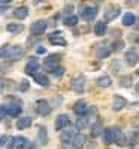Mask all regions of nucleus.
Segmentation results:
<instances>
[{
	"label": "nucleus",
	"instance_id": "0eeeda50",
	"mask_svg": "<svg viewBox=\"0 0 139 149\" xmlns=\"http://www.w3.org/2000/svg\"><path fill=\"white\" fill-rule=\"evenodd\" d=\"M75 134H76V127H66V128L62 130L60 140H62L63 143H71Z\"/></svg>",
	"mask_w": 139,
	"mask_h": 149
},
{
	"label": "nucleus",
	"instance_id": "1a4fd4ad",
	"mask_svg": "<svg viewBox=\"0 0 139 149\" xmlns=\"http://www.w3.org/2000/svg\"><path fill=\"white\" fill-rule=\"evenodd\" d=\"M48 41H49V44H53V45H60V47H63L67 44V41L63 38L62 32H53L48 36Z\"/></svg>",
	"mask_w": 139,
	"mask_h": 149
},
{
	"label": "nucleus",
	"instance_id": "4468645a",
	"mask_svg": "<svg viewBox=\"0 0 139 149\" xmlns=\"http://www.w3.org/2000/svg\"><path fill=\"white\" fill-rule=\"evenodd\" d=\"M85 142H87V137L79 133V134H75L73 139H72V148L73 149H82L85 146Z\"/></svg>",
	"mask_w": 139,
	"mask_h": 149
},
{
	"label": "nucleus",
	"instance_id": "9b49d317",
	"mask_svg": "<svg viewBox=\"0 0 139 149\" xmlns=\"http://www.w3.org/2000/svg\"><path fill=\"white\" fill-rule=\"evenodd\" d=\"M127 106V100L121 95H114L112 98V110L114 111H121L124 107Z\"/></svg>",
	"mask_w": 139,
	"mask_h": 149
},
{
	"label": "nucleus",
	"instance_id": "393cba45",
	"mask_svg": "<svg viewBox=\"0 0 139 149\" xmlns=\"http://www.w3.org/2000/svg\"><path fill=\"white\" fill-rule=\"evenodd\" d=\"M6 30L9 32V33L16 35V33H21V32L24 30V26L20 24V23H9V24L6 26Z\"/></svg>",
	"mask_w": 139,
	"mask_h": 149
},
{
	"label": "nucleus",
	"instance_id": "c756f323",
	"mask_svg": "<svg viewBox=\"0 0 139 149\" xmlns=\"http://www.w3.org/2000/svg\"><path fill=\"white\" fill-rule=\"evenodd\" d=\"M78 24V17L76 15H71V17H66L64 18V26L66 27H75Z\"/></svg>",
	"mask_w": 139,
	"mask_h": 149
},
{
	"label": "nucleus",
	"instance_id": "f257e3e1",
	"mask_svg": "<svg viewBox=\"0 0 139 149\" xmlns=\"http://www.w3.org/2000/svg\"><path fill=\"white\" fill-rule=\"evenodd\" d=\"M120 134H121V128H120V127H108L106 130H103V131H102L103 142H105L106 145L115 143Z\"/></svg>",
	"mask_w": 139,
	"mask_h": 149
},
{
	"label": "nucleus",
	"instance_id": "ea45409f",
	"mask_svg": "<svg viewBox=\"0 0 139 149\" xmlns=\"http://www.w3.org/2000/svg\"><path fill=\"white\" fill-rule=\"evenodd\" d=\"M88 149H97V148H96V145H90V146H88Z\"/></svg>",
	"mask_w": 139,
	"mask_h": 149
},
{
	"label": "nucleus",
	"instance_id": "c85d7f7f",
	"mask_svg": "<svg viewBox=\"0 0 139 149\" xmlns=\"http://www.w3.org/2000/svg\"><path fill=\"white\" fill-rule=\"evenodd\" d=\"M111 54V48H108V47H100L99 50H97V53H96V57L97 59H105V57H108Z\"/></svg>",
	"mask_w": 139,
	"mask_h": 149
},
{
	"label": "nucleus",
	"instance_id": "a19ab883",
	"mask_svg": "<svg viewBox=\"0 0 139 149\" xmlns=\"http://www.w3.org/2000/svg\"><path fill=\"white\" fill-rule=\"evenodd\" d=\"M136 92H138V93H139V83H138V84H136Z\"/></svg>",
	"mask_w": 139,
	"mask_h": 149
},
{
	"label": "nucleus",
	"instance_id": "c9c22d12",
	"mask_svg": "<svg viewBox=\"0 0 139 149\" xmlns=\"http://www.w3.org/2000/svg\"><path fill=\"white\" fill-rule=\"evenodd\" d=\"M53 74H54L55 77H62V75L64 74V69H63L62 66H58V68H55L54 71H53Z\"/></svg>",
	"mask_w": 139,
	"mask_h": 149
},
{
	"label": "nucleus",
	"instance_id": "6e6552de",
	"mask_svg": "<svg viewBox=\"0 0 139 149\" xmlns=\"http://www.w3.org/2000/svg\"><path fill=\"white\" fill-rule=\"evenodd\" d=\"M36 111L40 116H48L51 113V106L47 100H38L36 101Z\"/></svg>",
	"mask_w": 139,
	"mask_h": 149
},
{
	"label": "nucleus",
	"instance_id": "37998d69",
	"mask_svg": "<svg viewBox=\"0 0 139 149\" xmlns=\"http://www.w3.org/2000/svg\"><path fill=\"white\" fill-rule=\"evenodd\" d=\"M136 74H138V75H139V69H138V71H136Z\"/></svg>",
	"mask_w": 139,
	"mask_h": 149
},
{
	"label": "nucleus",
	"instance_id": "20e7f679",
	"mask_svg": "<svg viewBox=\"0 0 139 149\" xmlns=\"http://www.w3.org/2000/svg\"><path fill=\"white\" fill-rule=\"evenodd\" d=\"M85 83H87L85 75H76V77L72 78V81H71V89L73 92H76V93H81L85 89Z\"/></svg>",
	"mask_w": 139,
	"mask_h": 149
},
{
	"label": "nucleus",
	"instance_id": "39448f33",
	"mask_svg": "<svg viewBox=\"0 0 139 149\" xmlns=\"http://www.w3.org/2000/svg\"><path fill=\"white\" fill-rule=\"evenodd\" d=\"M124 60L129 66H136L139 63V51L136 48H129L124 53Z\"/></svg>",
	"mask_w": 139,
	"mask_h": 149
},
{
	"label": "nucleus",
	"instance_id": "2eb2a0df",
	"mask_svg": "<svg viewBox=\"0 0 139 149\" xmlns=\"http://www.w3.org/2000/svg\"><path fill=\"white\" fill-rule=\"evenodd\" d=\"M24 54V48L23 45H11V54H9V59L8 60H20Z\"/></svg>",
	"mask_w": 139,
	"mask_h": 149
},
{
	"label": "nucleus",
	"instance_id": "473e14b6",
	"mask_svg": "<svg viewBox=\"0 0 139 149\" xmlns=\"http://www.w3.org/2000/svg\"><path fill=\"white\" fill-rule=\"evenodd\" d=\"M29 87H30L29 80H21V81H20V91H21V92H27Z\"/></svg>",
	"mask_w": 139,
	"mask_h": 149
},
{
	"label": "nucleus",
	"instance_id": "5701e85b",
	"mask_svg": "<svg viewBox=\"0 0 139 149\" xmlns=\"http://www.w3.org/2000/svg\"><path fill=\"white\" fill-rule=\"evenodd\" d=\"M38 140L40 145H47L48 143V131L45 127H39L38 128Z\"/></svg>",
	"mask_w": 139,
	"mask_h": 149
},
{
	"label": "nucleus",
	"instance_id": "7c9ffc66",
	"mask_svg": "<svg viewBox=\"0 0 139 149\" xmlns=\"http://www.w3.org/2000/svg\"><path fill=\"white\" fill-rule=\"evenodd\" d=\"M9 54H11V45H9V44H6V45H3L2 48H0V57L8 60V59H9Z\"/></svg>",
	"mask_w": 139,
	"mask_h": 149
},
{
	"label": "nucleus",
	"instance_id": "7ed1b4c3",
	"mask_svg": "<svg viewBox=\"0 0 139 149\" xmlns=\"http://www.w3.org/2000/svg\"><path fill=\"white\" fill-rule=\"evenodd\" d=\"M120 6L118 5H111L108 6L105 11H103V21L105 23H109V21H114L117 17L120 15Z\"/></svg>",
	"mask_w": 139,
	"mask_h": 149
},
{
	"label": "nucleus",
	"instance_id": "412c9836",
	"mask_svg": "<svg viewBox=\"0 0 139 149\" xmlns=\"http://www.w3.org/2000/svg\"><path fill=\"white\" fill-rule=\"evenodd\" d=\"M33 77H34V81H36L39 86H42V87H48V86H49V78H48L45 74H42V72H36Z\"/></svg>",
	"mask_w": 139,
	"mask_h": 149
},
{
	"label": "nucleus",
	"instance_id": "dca6fc26",
	"mask_svg": "<svg viewBox=\"0 0 139 149\" xmlns=\"http://www.w3.org/2000/svg\"><path fill=\"white\" fill-rule=\"evenodd\" d=\"M27 139L23 136H16L12 137V149H25L27 148Z\"/></svg>",
	"mask_w": 139,
	"mask_h": 149
},
{
	"label": "nucleus",
	"instance_id": "2f4dec72",
	"mask_svg": "<svg viewBox=\"0 0 139 149\" xmlns=\"http://www.w3.org/2000/svg\"><path fill=\"white\" fill-rule=\"evenodd\" d=\"M120 84L123 87H130L132 86V75H123L120 77Z\"/></svg>",
	"mask_w": 139,
	"mask_h": 149
},
{
	"label": "nucleus",
	"instance_id": "f03ea898",
	"mask_svg": "<svg viewBox=\"0 0 139 149\" xmlns=\"http://www.w3.org/2000/svg\"><path fill=\"white\" fill-rule=\"evenodd\" d=\"M60 66V56L58 54H49L45 60H43V69L53 74L55 68Z\"/></svg>",
	"mask_w": 139,
	"mask_h": 149
},
{
	"label": "nucleus",
	"instance_id": "aec40b11",
	"mask_svg": "<svg viewBox=\"0 0 139 149\" xmlns=\"http://www.w3.org/2000/svg\"><path fill=\"white\" fill-rule=\"evenodd\" d=\"M88 125H90V119H88V116H87V115H79V116H78L76 124H75L76 130H85Z\"/></svg>",
	"mask_w": 139,
	"mask_h": 149
},
{
	"label": "nucleus",
	"instance_id": "79ce46f5",
	"mask_svg": "<svg viewBox=\"0 0 139 149\" xmlns=\"http://www.w3.org/2000/svg\"><path fill=\"white\" fill-rule=\"evenodd\" d=\"M2 89H3V83H2V81H0V91H2Z\"/></svg>",
	"mask_w": 139,
	"mask_h": 149
},
{
	"label": "nucleus",
	"instance_id": "4c0bfd02",
	"mask_svg": "<svg viewBox=\"0 0 139 149\" xmlns=\"http://www.w3.org/2000/svg\"><path fill=\"white\" fill-rule=\"evenodd\" d=\"M6 140H8V139H6L5 136H3V137H0V146H2V145H3L5 142H6Z\"/></svg>",
	"mask_w": 139,
	"mask_h": 149
},
{
	"label": "nucleus",
	"instance_id": "bb28decb",
	"mask_svg": "<svg viewBox=\"0 0 139 149\" xmlns=\"http://www.w3.org/2000/svg\"><path fill=\"white\" fill-rule=\"evenodd\" d=\"M29 127H31V119L30 118L24 116V118H20L18 120H16V128L18 130H25Z\"/></svg>",
	"mask_w": 139,
	"mask_h": 149
},
{
	"label": "nucleus",
	"instance_id": "e433bc0d",
	"mask_svg": "<svg viewBox=\"0 0 139 149\" xmlns=\"http://www.w3.org/2000/svg\"><path fill=\"white\" fill-rule=\"evenodd\" d=\"M45 51H47L45 47H42V45H39V47L36 48V53H38V54H45Z\"/></svg>",
	"mask_w": 139,
	"mask_h": 149
},
{
	"label": "nucleus",
	"instance_id": "423d86ee",
	"mask_svg": "<svg viewBox=\"0 0 139 149\" xmlns=\"http://www.w3.org/2000/svg\"><path fill=\"white\" fill-rule=\"evenodd\" d=\"M47 27H48V23L45 20H38L30 26V32L34 36H40V35H43V32L47 30Z\"/></svg>",
	"mask_w": 139,
	"mask_h": 149
},
{
	"label": "nucleus",
	"instance_id": "72a5a7b5",
	"mask_svg": "<svg viewBox=\"0 0 139 149\" xmlns=\"http://www.w3.org/2000/svg\"><path fill=\"white\" fill-rule=\"evenodd\" d=\"M123 47H124V41H117V42H114L111 51H120V50H123Z\"/></svg>",
	"mask_w": 139,
	"mask_h": 149
},
{
	"label": "nucleus",
	"instance_id": "b1692460",
	"mask_svg": "<svg viewBox=\"0 0 139 149\" xmlns=\"http://www.w3.org/2000/svg\"><path fill=\"white\" fill-rule=\"evenodd\" d=\"M21 111H23V109H21L20 104H11V106H8V115L12 116V118L20 116Z\"/></svg>",
	"mask_w": 139,
	"mask_h": 149
},
{
	"label": "nucleus",
	"instance_id": "cd10ccee",
	"mask_svg": "<svg viewBox=\"0 0 139 149\" xmlns=\"http://www.w3.org/2000/svg\"><path fill=\"white\" fill-rule=\"evenodd\" d=\"M135 21H136V17L132 14V12H126L124 15H123V20H121V23H123V26H133L135 24Z\"/></svg>",
	"mask_w": 139,
	"mask_h": 149
},
{
	"label": "nucleus",
	"instance_id": "4be33fe9",
	"mask_svg": "<svg viewBox=\"0 0 139 149\" xmlns=\"http://www.w3.org/2000/svg\"><path fill=\"white\" fill-rule=\"evenodd\" d=\"M96 84H97V87H103V89H106V87H109L112 84V78L109 75H102V77H99L96 80Z\"/></svg>",
	"mask_w": 139,
	"mask_h": 149
},
{
	"label": "nucleus",
	"instance_id": "f704fd0d",
	"mask_svg": "<svg viewBox=\"0 0 139 149\" xmlns=\"http://www.w3.org/2000/svg\"><path fill=\"white\" fill-rule=\"evenodd\" d=\"M6 116H8V106L2 104V106H0V119H5Z\"/></svg>",
	"mask_w": 139,
	"mask_h": 149
},
{
	"label": "nucleus",
	"instance_id": "a878e982",
	"mask_svg": "<svg viewBox=\"0 0 139 149\" xmlns=\"http://www.w3.org/2000/svg\"><path fill=\"white\" fill-rule=\"evenodd\" d=\"M102 131H103V125H102V122L100 120H96L94 124L91 125V137H99L102 136Z\"/></svg>",
	"mask_w": 139,
	"mask_h": 149
},
{
	"label": "nucleus",
	"instance_id": "58836bf2",
	"mask_svg": "<svg viewBox=\"0 0 139 149\" xmlns=\"http://www.w3.org/2000/svg\"><path fill=\"white\" fill-rule=\"evenodd\" d=\"M12 0H0V3H11Z\"/></svg>",
	"mask_w": 139,
	"mask_h": 149
},
{
	"label": "nucleus",
	"instance_id": "a211bd4d",
	"mask_svg": "<svg viewBox=\"0 0 139 149\" xmlns=\"http://www.w3.org/2000/svg\"><path fill=\"white\" fill-rule=\"evenodd\" d=\"M106 32H108V26L103 20L94 24V35L96 36H103V35H106Z\"/></svg>",
	"mask_w": 139,
	"mask_h": 149
},
{
	"label": "nucleus",
	"instance_id": "ddd939ff",
	"mask_svg": "<svg viewBox=\"0 0 139 149\" xmlns=\"http://www.w3.org/2000/svg\"><path fill=\"white\" fill-rule=\"evenodd\" d=\"M69 124H71V119H69V116H67V115H64V113H63V115H58V116H57L54 127H55V130H57V131H62L63 128L69 127Z\"/></svg>",
	"mask_w": 139,
	"mask_h": 149
},
{
	"label": "nucleus",
	"instance_id": "f3484780",
	"mask_svg": "<svg viewBox=\"0 0 139 149\" xmlns=\"http://www.w3.org/2000/svg\"><path fill=\"white\" fill-rule=\"evenodd\" d=\"M87 109H88V107H87V102L84 100H79V101H76L73 104V113L78 115V116H79V115H85Z\"/></svg>",
	"mask_w": 139,
	"mask_h": 149
},
{
	"label": "nucleus",
	"instance_id": "6ab92c4d",
	"mask_svg": "<svg viewBox=\"0 0 139 149\" xmlns=\"http://www.w3.org/2000/svg\"><path fill=\"white\" fill-rule=\"evenodd\" d=\"M27 15H29V8L27 6H18L14 9V17L16 20H24V18H27Z\"/></svg>",
	"mask_w": 139,
	"mask_h": 149
},
{
	"label": "nucleus",
	"instance_id": "f8f14e48",
	"mask_svg": "<svg viewBox=\"0 0 139 149\" xmlns=\"http://www.w3.org/2000/svg\"><path fill=\"white\" fill-rule=\"evenodd\" d=\"M97 15V8L96 6H85L84 9L81 11V17L85 20V21H91L96 18Z\"/></svg>",
	"mask_w": 139,
	"mask_h": 149
},
{
	"label": "nucleus",
	"instance_id": "9d476101",
	"mask_svg": "<svg viewBox=\"0 0 139 149\" xmlns=\"http://www.w3.org/2000/svg\"><path fill=\"white\" fill-rule=\"evenodd\" d=\"M38 71H39V60H38L36 57H30L29 62H27V65H25L24 72L27 74V75H34Z\"/></svg>",
	"mask_w": 139,
	"mask_h": 149
}]
</instances>
